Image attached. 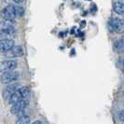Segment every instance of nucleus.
Returning a JSON list of instances; mask_svg holds the SVG:
<instances>
[{"label":"nucleus","instance_id":"nucleus-9","mask_svg":"<svg viewBox=\"0 0 124 124\" xmlns=\"http://www.w3.org/2000/svg\"><path fill=\"white\" fill-rule=\"evenodd\" d=\"M15 31V26L14 23L11 21L4 20L0 21V32H14Z\"/></svg>","mask_w":124,"mask_h":124},{"label":"nucleus","instance_id":"nucleus-17","mask_svg":"<svg viewBox=\"0 0 124 124\" xmlns=\"http://www.w3.org/2000/svg\"><path fill=\"white\" fill-rule=\"evenodd\" d=\"M14 3H16V4H22L24 0H12Z\"/></svg>","mask_w":124,"mask_h":124},{"label":"nucleus","instance_id":"nucleus-1","mask_svg":"<svg viewBox=\"0 0 124 124\" xmlns=\"http://www.w3.org/2000/svg\"><path fill=\"white\" fill-rule=\"evenodd\" d=\"M30 94V89L27 87V86H23V87L18 88L12 95L10 96V98L8 100L9 104L10 105H13L15 103H17L19 101L23 99H25V98H28Z\"/></svg>","mask_w":124,"mask_h":124},{"label":"nucleus","instance_id":"nucleus-5","mask_svg":"<svg viewBox=\"0 0 124 124\" xmlns=\"http://www.w3.org/2000/svg\"><path fill=\"white\" fill-rule=\"evenodd\" d=\"M1 16L4 20L14 22L17 18V13H16L15 6L14 5H8V6H6L1 11Z\"/></svg>","mask_w":124,"mask_h":124},{"label":"nucleus","instance_id":"nucleus-2","mask_svg":"<svg viewBox=\"0 0 124 124\" xmlns=\"http://www.w3.org/2000/svg\"><path fill=\"white\" fill-rule=\"evenodd\" d=\"M108 28L111 32L122 34L124 33V20L119 18H110L107 22Z\"/></svg>","mask_w":124,"mask_h":124},{"label":"nucleus","instance_id":"nucleus-14","mask_svg":"<svg viewBox=\"0 0 124 124\" xmlns=\"http://www.w3.org/2000/svg\"><path fill=\"white\" fill-rule=\"evenodd\" d=\"M15 36V31L14 32H0V38H10Z\"/></svg>","mask_w":124,"mask_h":124},{"label":"nucleus","instance_id":"nucleus-16","mask_svg":"<svg viewBox=\"0 0 124 124\" xmlns=\"http://www.w3.org/2000/svg\"><path fill=\"white\" fill-rule=\"evenodd\" d=\"M118 119L120 120V121H122L124 122V109L123 110H121V111L118 112Z\"/></svg>","mask_w":124,"mask_h":124},{"label":"nucleus","instance_id":"nucleus-18","mask_svg":"<svg viewBox=\"0 0 124 124\" xmlns=\"http://www.w3.org/2000/svg\"><path fill=\"white\" fill-rule=\"evenodd\" d=\"M32 124H43V122L41 120H36V121H34Z\"/></svg>","mask_w":124,"mask_h":124},{"label":"nucleus","instance_id":"nucleus-11","mask_svg":"<svg viewBox=\"0 0 124 124\" xmlns=\"http://www.w3.org/2000/svg\"><path fill=\"white\" fill-rule=\"evenodd\" d=\"M113 9L118 15H124V3L119 1H115L113 3Z\"/></svg>","mask_w":124,"mask_h":124},{"label":"nucleus","instance_id":"nucleus-8","mask_svg":"<svg viewBox=\"0 0 124 124\" xmlns=\"http://www.w3.org/2000/svg\"><path fill=\"white\" fill-rule=\"evenodd\" d=\"M15 45V41L10 38H0V51L6 52Z\"/></svg>","mask_w":124,"mask_h":124},{"label":"nucleus","instance_id":"nucleus-19","mask_svg":"<svg viewBox=\"0 0 124 124\" xmlns=\"http://www.w3.org/2000/svg\"><path fill=\"white\" fill-rule=\"evenodd\" d=\"M123 66H124V60H123Z\"/></svg>","mask_w":124,"mask_h":124},{"label":"nucleus","instance_id":"nucleus-10","mask_svg":"<svg viewBox=\"0 0 124 124\" xmlns=\"http://www.w3.org/2000/svg\"><path fill=\"white\" fill-rule=\"evenodd\" d=\"M18 89V85H16V84H8V85H7L5 89L3 90V97H4V99L5 100H9L10 98V96L12 95L14 92L16 91Z\"/></svg>","mask_w":124,"mask_h":124},{"label":"nucleus","instance_id":"nucleus-13","mask_svg":"<svg viewBox=\"0 0 124 124\" xmlns=\"http://www.w3.org/2000/svg\"><path fill=\"white\" fill-rule=\"evenodd\" d=\"M15 124H31V118L27 115L20 116Z\"/></svg>","mask_w":124,"mask_h":124},{"label":"nucleus","instance_id":"nucleus-12","mask_svg":"<svg viewBox=\"0 0 124 124\" xmlns=\"http://www.w3.org/2000/svg\"><path fill=\"white\" fill-rule=\"evenodd\" d=\"M113 48H114V50L117 51L118 53H121L124 51V39L123 38H119L117 41L114 42V45H113Z\"/></svg>","mask_w":124,"mask_h":124},{"label":"nucleus","instance_id":"nucleus-6","mask_svg":"<svg viewBox=\"0 0 124 124\" xmlns=\"http://www.w3.org/2000/svg\"><path fill=\"white\" fill-rule=\"evenodd\" d=\"M4 54L8 59H15V58H20V57L23 56L24 52H23V49L22 46H20V45L15 46L14 45L10 50L4 52Z\"/></svg>","mask_w":124,"mask_h":124},{"label":"nucleus","instance_id":"nucleus-20","mask_svg":"<svg viewBox=\"0 0 124 124\" xmlns=\"http://www.w3.org/2000/svg\"><path fill=\"white\" fill-rule=\"evenodd\" d=\"M89 1H91V0H89Z\"/></svg>","mask_w":124,"mask_h":124},{"label":"nucleus","instance_id":"nucleus-3","mask_svg":"<svg viewBox=\"0 0 124 124\" xmlns=\"http://www.w3.org/2000/svg\"><path fill=\"white\" fill-rule=\"evenodd\" d=\"M28 104H29V101H28V98H25V99H23L21 101H19L17 103L11 105V107H10V112L12 113L13 115H17V116H23V112L26 109V107L28 106Z\"/></svg>","mask_w":124,"mask_h":124},{"label":"nucleus","instance_id":"nucleus-15","mask_svg":"<svg viewBox=\"0 0 124 124\" xmlns=\"http://www.w3.org/2000/svg\"><path fill=\"white\" fill-rule=\"evenodd\" d=\"M16 8V13H17V17H23L24 16V8L22 6H15Z\"/></svg>","mask_w":124,"mask_h":124},{"label":"nucleus","instance_id":"nucleus-4","mask_svg":"<svg viewBox=\"0 0 124 124\" xmlns=\"http://www.w3.org/2000/svg\"><path fill=\"white\" fill-rule=\"evenodd\" d=\"M20 78V73L17 71H8L2 73L0 77V82L3 84H9L14 81H17Z\"/></svg>","mask_w":124,"mask_h":124},{"label":"nucleus","instance_id":"nucleus-7","mask_svg":"<svg viewBox=\"0 0 124 124\" xmlns=\"http://www.w3.org/2000/svg\"><path fill=\"white\" fill-rule=\"evenodd\" d=\"M18 67V62L15 60H6L0 62V73L13 71Z\"/></svg>","mask_w":124,"mask_h":124}]
</instances>
